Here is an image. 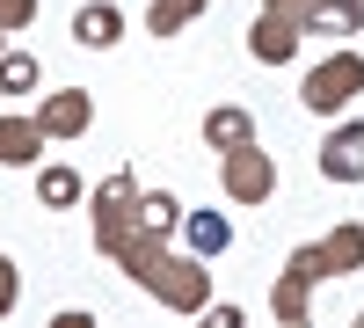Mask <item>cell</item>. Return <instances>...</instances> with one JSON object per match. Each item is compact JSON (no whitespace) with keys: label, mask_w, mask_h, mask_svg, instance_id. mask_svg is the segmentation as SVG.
I'll list each match as a JSON object with an SVG mask.
<instances>
[{"label":"cell","mask_w":364,"mask_h":328,"mask_svg":"<svg viewBox=\"0 0 364 328\" xmlns=\"http://www.w3.org/2000/svg\"><path fill=\"white\" fill-rule=\"evenodd\" d=\"M0 51H8V37H0Z\"/></svg>","instance_id":"ffe728a7"},{"label":"cell","mask_w":364,"mask_h":328,"mask_svg":"<svg viewBox=\"0 0 364 328\" xmlns=\"http://www.w3.org/2000/svg\"><path fill=\"white\" fill-rule=\"evenodd\" d=\"M314 161H321L328 183H364V125H357V117H343V125L321 139Z\"/></svg>","instance_id":"5b68a950"},{"label":"cell","mask_w":364,"mask_h":328,"mask_svg":"<svg viewBox=\"0 0 364 328\" xmlns=\"http://www.w3.org/2000/svg\"><path fill=\"white\" fill-rule=\"evenodd\" d=\"M44 154V125H37V110H0V168H29Z\"/></svg>","instance_id":"ba28073f"},{"label":"cell","mask_w":364,"mask_h":328,"mask_svg":"<svg viewBox=\"0 0 364 328\" xmlns=\"http://www.w3.org/2000/svg\"><path fill=\"white\" fill-rule=\"evenodd\" d=\"M328 277V255H321V241H299L291 255H284V277H277V292H269V314H277L284 328H306L314 321V307H306V292Z\"/></svg>","instance_id":"7a4b0ae2"},{"label":"cell","mask_w":364,"mask_h":328,"mask_svg":"<svg viewBox=\"0 0 364 328\" xmlns=\"http://www.w3.org/2000/svg\"><path fill=\"white\" fill-rule=\"evenodd\" d=\"M117 37H124V8H117V0H80V8H73V44L109 51Z\"/></svg>","instance_id":"9c48e42d"},{"label":"cell","mask_w":364,"mask_h":328,"mask_svg":"<svg viewBox=\"0 0 364 328\" xmlns=\"http://www.w3.org/2000/svg\"><path fill=\"white\" fill-rule=\"evenodd\" d=\"M299 37H306V29L284 22V15H269V8L248 22V51L262 58V66H284V58H299Z\"/></svg>","instance_id":"52a82bcc"},{"label":"cell","mask_w":364,"mask_h":328,"mask_svg":"<svg viewBox=\"0 0 364 328\" xmlns=\"http://www.w3.org/2000/svg\"><path fill=\"white\" fill-rule=\"evenodd\" d=\"M37 88H44V66H37V51L8 44V51H0V95H37Z\"/></svg>","instance_id":"4fadbf2b"},{"label":"cell","mask_w":364,"mask_h":328,"mask_svg":"<svg viewBox=\"0 0 364 328\" xmlns=\"http://www.w3.org/2000/svg\"><path fill=\"white\" fill-rule=\"evenodd\" d=\"M204 146H211V154H233V146H255V117L240 110V102H219V110H204Z\"/></svg>","instance_id":"30bf717a"},{"label":"cell","mask_w":364,"mask_h":328,"mask_svg":"<svg viewBox=\"0 0 364 328\" xmlns=\"http://www.w3.org/2000/svg\"><path fill=\"white\" fill-rule=\"evenodd\" d=\"M15 300H22V277H15V263H8V255H0V321H8V314H15Z\"/></svg>","instance_id":"d6986e66"},{"label":"cell","mask_w":364,"mask_h":328,"mask_svg":"<svg viewBox=\"0 0 364 328\" xmlns=\"http://www.w3.org/2000/svg\"><path fill=\"white\" fill-rule=\"evenodd\" d=\"M175 233H182V248H190V255H204V263L233 248V226H226L219 212H182V226H175Z\"/></svg>","instance_id":"8fae6325"},{"label":"cell","mask_w":364,"mask_h":328,"mask_svg":"<svg viewBox=\"0 0 364 328\" xmlns=\"http://www.w3.org/2000/svg\"><path fill=\"white\" fill-rule=\"evenodd\" d=\"M226 197L233 204H269V197H277V161L262 154V139L226 154Z\"/></svg>","instance_id":"277c9868"},{"label":"cell","mask_w":364,"mask_h":328,"mask_svg":"<svg viewBox=\"0 0 364 328\" xmlns=\"http://www.w3.org/2000/svg\"><path fill=\"white\" fill-rule=\"evenodd\" d=\"M197 15H211V0H154V8H146V37H175V29L197 22Z\"/></svg>","instance_id":"5bb4252c"},{"label":"cell","mask_w":364,"mask_h":328,"mask_svg":"<svg viewBox=\"0 0 364 328\" xmlns=\"http://www.w3.org/2000/svg\"><path fill=\"white\" fill-rule=\"evenodd\" d=\"M154 300L168 307V314H204L211 307V270H204V255H168V270H161V285H154Z\"/></svg>","instance_id":"3957f363"},{"label":"cell","mask_w":364,"mask_h":328,"mask_svg":"<svg viewBox=\"0 0 364 328\" xmlns=\"http://www.w3.org/2000/svg\"><path fill=\"white\" fill-rule=\"evenodd\" d=\"M37 125H44V139H80L95 125V95L87 88H58V95L37 102Z\"/></svg>","instance_id":"8992f818"},{"label":"cell","mask_w":364,"mask_h":328,"mask_svg":"<svg viewBox=\"0 0 364 328\" xmlns=\"http://www.w3.org/2000/svg\"><path fill=\"white\" fill-rule=\"evenodd\" d=\"M37 204H51V212H66V204H80V175H73L66 161L37 168Z\"/></svg>","instance_id":"9a60e30c"},{"label":"cell","mask_w":364,"mask_h":328,"mask_svg":"<svg viewBox=\"0 0 364 328\" xmlns=\"http://www.w3.org/2000/svg\"><path fill=\"white\" fill-rule=\"evenodd\" d=\"M139 219L154 226V233H175V226H182V204H175L168 190H146V197H139Z\"/></svg>","instance_id":"2e32d148"},{"label":"cell","mask_w":364,"mask_h":328,"mask_svg":"<svg viewBox=\"0 0 364 328\" xmlns=\"http://www.w3.org/2000/svg\"><path fill=\"white\" fill-rule=\"evenodd\" d=\"M321 255H328V277H357V270H364V226H357V219L328 226V233H321Z\"/></svg>","instance_id":"7c38bea8"},{"label":"cell","mask_w":364,"mask_h":328,"mask_svg":"<svg viewBox=\"0 0 364 328\" xmlns=\"http://www.w3.org/2000/svg\"><path fill=\"white\" fill-rule=\"evenodd\" d=\"M29 22H37V0H0V37H15Z\"/></svg>","instance_id":"ac0fdd59"},{"label":"cell","mask_w":364,"mask_h":328,"mask_svg":"<svg viewBox=\"0 0 364 328\" xmlns=\"http://www.w3.org/2000/svg\"><path fill=\"white\" fill-rule=\"evenodd\" d=\"M262 8H269V15H284V22H299V29L314 37V29H321V8H328V0H262Z\"/></svg>","instance_id":"e0dca14e"},{"label":"cell","mask_w":364,"mask_h":328,"mask_svg":"<svg viewBox=\"0 0 364 328\" xmlns=\"http://www.w3.org/2000/svg\"><path fill=\"white\" fill-rule=\"evenodd\" d=\"M350 95H364V51H328L321 66L299 80V102H306L314 117H343Z\"/></svg>","instance_id":"6da1fadb"}]
</instances>
